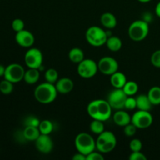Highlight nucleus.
<instances>
[{
	"label": "nucleus",
	"instance_id": "5701e85b",
	"mask_svg": "<svg viewBox=\"0 0 160 160\" xmlns=\"http://www.w3.org/2000/svg\"><path fill=\"white\" fill-rule=\"evenodd\" d=\"M68 57L70 60L73 63H80L82 60L84 59V54L82 49L80 48L75 47L71 48L69 52Z\"/></svg>",
	"mask_w": 160,
	"mask_h": 160
},
{
	"label": "nucleus",
	"instance_id": "c756f323",
	"mask_svg": "<svg viewBox=\"0 0 160 160\" xmlns=\"http://www.w3.org/2000/svg\"><path fill=\"white\" fill-rule=\"evenodd\" d=\"M124 129H123V132H124L125 135L127 137H133L134 135H135V134L137 133V127L134 124H133L132 123H130L129 124L126 125L125 127H123Z\"/></svg>",
	"mask_w": 160,
	"mask_h": 160
},
{
	"label": "nucleus",
	"instance_id": "dca6fc26",
	"mask_svg": "<svg viewBox=\"0 0 160 160\" xmlns=\"http://www.w3.org/2000/svg\"><path fill=\"white\" fill-rule=\"evenodd\" d=\"M112 120L115 124L120 127H125L131 123V117L130 114L123 109H119L112 116Z\"/></svg>",
	"mask_w": 160,
	"mask_h": 160
},
{
	"label": "nucleus",
	"instance_id": "7ed1b4c3",
	"mask_svg": "<svg viewBox=\"0 0 160 160\" xmlns=\"http://www.w3.org/2000/svg\"><path fill=\"white\" fill-rule=\"evenodd\" d=\"M96 148L102 153H109L117 146V138L115 134L109 131H103L98 134L96 139Z\"/></svg>",
	"mask_w": 160,
	"mask_h": 160
},
{
	"label": "nucleus",
	"instance_id": "1a4fd4ad",
	"mask_svg": "<svg viewBox=\"0 0 160 160\" xmlns=\"http://www.w3.org/2000/svg\"><path fill=\"white\" fill-rule=\"evenodd\" d=\"M24 73V68L20 64L11 63L6 67L4 78L15 84L23 80Z\"/></svg>",
	"mask_w": 160,
	"mask_h": 160
},
{
	"label": "nucleus",
	"instance_id": "20e7f679",
	"mask_svg": "<svg viewBox=\"0 0 160 160\" xmlns=\"http://www.w3.org/2000/svg\"><path fill=\"white\" fill-rule=\"evenodd\" d=\"M108 37L107 31L98 26L90 27L85 33L86 40L94 47H100L106 45Z\"/></svg>",
	"mask_w": 160,
	"mask_h": 160
},
{
	"label": "nucleus",
	"instance_id": "4be33fe9",
	"mask_svg": "<svg viewBox=\"0 0 160 160\" xmlns=\"http://www.w3.org/2000/svg\"><path fill=\"white\" fill-rule=\"evenodd\" d=\"M108 49L111 52H118L122 48V41L117 36H109L106 43Z\"/></svg>",
	"mask_w": 160,
	"mask_h": 160
},
{
	"label": "nucleus",
	"instance_id": "2eb2a0df",
	"mask_svg": "<svg viewBox=\"0 0 160 160\" xmlns=\"http://www.w3.org/2000/svg\"><path fill=\"white\" fill-rule=\"evenodd\" d=\"M58 93L60 94H68L73 89L74 84L73 81L69 78H62L58 79L56 83L55 84Z\"/></svg>",
	"mask_w": 160,
	"mask_h": 160
},
{
	"label": "nucleus",
	"instance_id": "ddd939ff",
	"mask_svg": "<svg viewBox=\"0 0 160 160\" xmlns=\"http://www.w3.org/2000/svg\"><path fill=\"white\" fill-rule=\"evenodd\" d=\"M16 42L23 48H31L34 43V36L29 31L23 29L17 32L15 35Z\"/></svg>",
	"mask_w": 160,
	"mask_h": 160
},
{
	"label": "nucleus",
	"instance_id": "e433bc0d",
	"mask_svg": "<svg viewBox=\"0 0 160 160\" xmlns=\"http://www.w3.org/2000/svg\"><path fill=\"white\" fill-rule=\"evenodd\" d=\"M104 156H102V152H98L93 151L90 154L86 156V160H103Z\"/></svg>",
	"mask_w": 160,
	"mask_h": 160
},
{
	"label": "nucleus",
	"instance_id": "6e6552de",
	"mask_svg": "<svg viewBox=\"0 0 160 160\" xmlns=\"http://www.w3.org/2000/svg\"><path fill=\"white\" fill-rule=\"evenodd\" d=\"M131 123L135 125L138 129H146L152 124V115L149 111L138 109L131 117Z\"/></svg>",
	"mask_w": 160,
	"mask_h": 160
},
{
	"label": "nucleus",
	"instance_id": "39448f33",
	"mask_svg": "<svg viewBox=\"0 0 160 160\" xmlns=\"http://www.w3.org/2000/svg\"><path fill=\"white\" fill-rule=\"evenodd\" d=\"M149 26L145 20H135L128 28V36L134 42H142L148 36Z\"/></svg>",
	"mask_w": 160,
	"mask_h": 160
},
{
	"label": "nucleus",
	"instance_id": "2f4dec72",
	"mask_svg": "<svg viewBox=\"0 0 160 160\" xmlns=\"http://www.w3.org/2000/svg\"><path fill=\"white\" fill-rule=\"evenodd\" d=\"M40 120L37 118V117H34V116H30V117H28L24 120V124L25 127L31 126V127H37L38 128L39 124H40Z\"/></svg>",
	"mask_w": 160,
	"mask_h": 160
},
{
	"label": "nucleus",
	"instance_id": "f704fd0d",
	"mask_svg": "<svg viewBox=\"0 0 160 160\" xmlns=\"http://www.w3.org/2000/svg\"><path fill=\"white\" fill-rule=\"evenodd\" d=\"M151 62L155 67L160 68V49L156 50L151 56Z\"/></svg>",
	"mask_w": 160,
	"mask_h": 160
},
{
	"label": "nucleus",
	"instance_id": "6ab92c4d",
	"mask_svg": "<svg viewBox=\"0 0 160 160\" xmlns=\"http://www.w3.org/2000/svg\"><path fill=\"white\" fill-rule=\"evenodd\" d=\"M40 78V70L39 69L28 68L27 71H25L23 80L28 84H34L38 81Z\"/></svg>",
	"mask_w": 160,
	"mask_h": 160
},
{
	"label": "nucleus",
	"instance_id": "393cba45",
	"mask_svg": "<svg viewBox=\"0 0 160 160\" xmlns=\"http://www.w3.org/2000/svg\"><path fill=\"white\" fill-rule=\"evenodd\" d=\"M122 89L128 96H133V95H136L137 92H138V84L135 81H127V83Z\"/></svg>",
	"mask_w": 160,
	"mask_h": 160
},
{
	"label": "nucleus",
	"instance_id": "f8f14e48",
	"mask_svg": "<svg viewBox=\"0 0 160 160\" xmlns=\"http://www.w3.org/2000/svg\"><path fill=\"white\" fill-rule=\"evenodd\" d=\"M36 148L43 154H48L53 149V142L48 134H40L35 141Z\"/></svg>",
	"mask_w": 160,
	"mask_h": 160
},
{
	"label": "nucleus",
	"instance_id": "a211bd4d",
	"mask_svg": "<svg viewBox=\"0 0 160 160\" xmlns=\"http://www.w3.org/2000/svg\"><path fill=\"white\" fill-rule=\"evenodd\" d=\"M100 21L105 28L111 30L116 28L117 24V20L115 16L111 12H105L101 16Z\"/></svg>",
	"mask_w": 160,
	"mask_h": 160
},
{
	"label": "nucleus",
	"instance_id": "c9c22d12",
	"mask_svg": "<svg viewBox=\"0 0 160 160\" xmlns=\"http://www.w3.org/2000/svg\"><path fill=\"white\" fill-rule=\"evenodd\" d=\"M130 160H147V157L142 152H132L129 156Z\"/></svg>",
	"mask_w": 160,
	"mask_h": 160
},
{
	"label": "nucleus",
	"instance_id": "9d476101",
	"mask_svg": "<svg viewBox=\"0 0 160 160\" xmlns=\"http://www.w3.org/2000/svg\"><path fill=\"white\" fill-rule=\"evenodd\" d=\"M98 68L100 73L102 74L111 76L118 71L119 63L114 58L111 56H104L98 61Z\"/></svg>",
	"mask_w": 160,
	"mask_h": 160
},
{
	"label": "nucleus",
	"instance_id": "bb28decb",
	"mask_svg": "<svg viewBox=\"0 0 160 160\" xmlns=\"http://www.w3.org/2000/svg\"><path fill=\"white\" fill-rule=\"evenodd\" d=\"M90 130L93 134H100L105 131V125L103 121L99 120H93L90 124Z\"/></svg>",
	"mask_w": 160,
	"mask_h": 160
},
{
	"label": "nucleus",
	"instance_id": "72a5a7b5",
	"mask_svg": "<svg viewBox=\"0 0 160 160\" xmlns=\"http://www.w3.org/2000/svg\"><path fill=\"white\" fill-rule=\"evenodd\" d=\"M24 22L21 20V19H15L12 20V28L14 31L16 32H19L24 29Z\"/></svg>",
	"mask_w": 160,
	"mask_h": 160
},
{
	"label": "nucleus",
	"instance_id": "aec40b11",
	"mask_svg": "<svg viewBox=\"0 0 160 160\" xmlns=\"http://www.w3.org/2000/svg\"><path fill=\"white\" fill-rule=\"evenodd\" d=\"M41 133L38 128L37 127H25L24 130L23 131V135L26 141L29 142H35L38 138L40 136Z\"/></svg>",
	"mask_w": 160,
	"mask_h": 160
},
{
	"label": "nucleus",
	"instance_id": "ea45409f",
	"mask_svg": "<svg viewBox=\"0 0 160 160\" xmlns=\"http://www.w3.org/2000/svg\"><path fill=\"white\" fill-rule=\"evenodd\" d=\"M5 71H6V67L0 64V77H4Z\"/></svg>",
	"mask_w": 160,
	"mask_h": 160
},
{
	"label": "nucleus",
	"instance_id": "f03ea898",
	"mask_svg": "<svg viewBox=\"0 0 160 160\" xmlns=\"http://www.w3.org/2000/svg\"><path fill=\"white\" fill-rule=\"evenodd\" d=\"M74 145L78 152L82 153L86 156L96 148V142L91 134L81 132L76 136Z\"/></svg>",
	"mask_w": 160,
	"mask_h": 160
},
{
	"label": "nucleus",
	"instance_id": "f3484780",
	"mask_svg": "<svg viewBox=\"0 0 160 160\" xmlns=\"http://www.w3.org/2000/svg\"><path fill=\"white\" fill-rule=\"evenodd\" d=\"M127 77L122 72L117 71L110 76V83L114 88L122 89L127 83Z\"/></svg>",
	"mask_w": 160,
	"mask_h": 160
},
{
	"label": "nucleus",
	"instance_id": "cd10ccee",
	"mask_svg": "<svg viewBox=\"0 0 160 160\" xmlns=\"http://www.w3.org/2000/svg\"><path fill=\"white\" fill-rule=\"evenodd\" d=\"M45 78L47 82L55 84L59 79V74H58L57 70L53 68L47 70L45 73Z\"/></svg>",
	"mask_w": 160,
	"mask_h": 160
},
{
	"label": "nucleus",
	"instance_id": "0eeeda50",
	"mask_svg": "<svg viewBox=\"0 0 160 160\" xmlns=\"http://www.w3.org/2000/svg\"><path fill=\"white\" fill-rule=\"evenodd\" d=\"M24 62L28 68L40 69L43 62V55L37 48H30L24 55Z\"/></svg>",
	"mask_w": 160,
	"mask_h": 160
},
{
	"label": "nucleus",
	"instance_id": "a19ab883",
	"mask_svg": "<svg viewBox=\"0 0 160 160\" xmlns=\"http://www.w3.org/2000/svg\"><path fill=\"white\" fill-rule=\"evenodd\" d=\"M138 1H139L140 2H142V3H146V2H148L152 1V0H138Z\"/></svg>",
	"mask_w": 160,
	"mask_h": 160
},
{
	"label": "nucleus",
	"instance_id": "7c9ffc66",
	"mask_svg": "<svg viewBox=\"0 0 160 160\" xmlns=\"http://www.w3.org/2000/svg\"><path fill=\"white\" fill-rule=\"evenodd\" d=\"M142 146H143V145H142V142L140 139L134 138L130 142V149L131 150V152L142 151Z\"/></svg>",
	"mask_w": 160,
	"mask_h": 160
},
{
	"label": "nucleus",
	"instance_id": "412c9836",
	"mask_svg": "<svg viewBox=\"0 0 160 160\" xmlns=\"http://www.w3.org/2000/svg\"><path fill=\"white\" fill-rule=\"evenodd\" d=\"M136 101H137V108L139 110L149 111L153 106L147 95H138L136 98Z\"/></svg>",
	"mask_w": 160,
	"mask_h": 160
},
{
	"label": "nucleus",
	"instance_id": "473e14b6",
	"mask_svg": "<svg viewBox=\"0 0 160 160\" xmlns=\"http://www.w3.org/2000/svg\"><path fill=\"white\" fill-rule=\"evenodd\" d=\"M137 108V101L136 98H133L132 96H128L124 104V109L128 110H133Z\"/></svg>",
	"mask_w": 160,
	"mask_h": 160
},
{
	"label": "nucleus",
	"instance_id": "b1692460",
	"mask_svg": "<svg viewBox=\"0 0 160 160\" xmlns=\"http://www.w3.org/2000/svg\"><path fill=\"white\" fill-rule=\"evenodd\" d=\"M147 95L153 106L160 105V87L159 86H154L151 88Z\"/></svg>",
	"mask_w": 160,
	"mask_h": 160
},
{
	"label": "nucleus",
	"instance_id": "9b49d317",
	"mask_svg": "<svg viewBox=\"0 0 160 160\" xmlns=\"http://www.w3.org/2000/svg\"><path fill=\"white\" fill-rule=\"evenodd\" d=\"M127 98L128 95L124 93L123 89L115 88L109 94L107 101L112 109L119 110V109H124V104Z\"/></svg>",
	"mask_w": 160,
	"mask_h": 160
},
{
	"label": "nucleus",
	"instance_id": "58836bf2",
	"mask_svg": "<svg viewBox=\"0 0 160 160\" xmlns=\"http://www.w3.org/2000/svg\"><path fill=\"white\" fill-rule=\"evenodd\" d=\"M155 10H156V16L160 18V2H159L157 3V5H156V9H155Z\"/></svg>",
	"mask_w": 160,
	"mask_h": 160
},
{
	"label": "nucleus",
	"instance_id": "4468645a",
	"mask_svg": "<svg viewBox=\"0 0 160 160\" xmlns=\"http://www.w3.org/2000/svg\"><path fill=\"white\" fill-rule=\"evenodd\" d=\"M98 106V117L97 120L105 122L109 120L112 116V107L110 106L107 100L97 99Z\"/></svg>",
	"mask_w": 160,
	"mask_h": 160
},
{
	"label": "nucleus",
	"instance_id": "4c0bfd02",
	"mask_svg": "<svg viewBox=\"0 0 160 160\" xmlns=\"http://www.w3.org/2000/svg\"><path fill=\"white\" fill-rule=\"evenodd\" d=\"M73 160H86V156L82 153L78 152L72 157Z\"/></svg>",
	"mask_w": 160,
	"mask_h": 160
},
{
	"label": "nucleus",
	"instance_id": "423d86ee",
	"mask_svg": "<svg viewBox=\"0 0 160 160\" xmlns=\"http://www.w3.org/2000/svg\"><path fill=\"white\" fill-rule=\"evenodd\" d=\"M78 73L80 77L85 79L93 78L98 71V63L93 59H84L78 66Z\"/></svg>",
	"mask_w": 160,
	"mask_h": 160
},
{
	"label": "nucleus",
	"instance_id": "f257e3e1",
	"mask_svg": "<svg viewBox=\"0 0 160 160\" xmlns=\"http://www.w3.org/2000/svg\"><path fill=\"white\" fill-rule=\"evenodd\" d=\"M57 94L58 92L55 84L45 81L35 88L34 96L39 103L50 104L56 100Z\"/></svg>",
	"mask_w": 160,
	"mask_h": 160
},
{
	"label": "nucleus",
	"instance_id": "c85d7f7f",
	"mask_svg": "<svg viewBox=\"0 0 160 160\" xmlns=\"http://www.w3.org/2000/svg\"><path fill=\"white\" fill-rule=\"evenodd\" d=\"M13 91V83L5 79L0 82V92L4 95L11 94Z\"/></svg>",
	"mask_w": 160,
	"mask_h": 160
},
{
	"label": "nucleus",
	"instance_id": "a878e982",
	"mask_svg": "<svg viewBox=\"0 0 160 160\" xmlns=\"http://www.w3.org/2000/svg\"><path fill=\"white\" fill-rule=\"evenodd\" d=\"M38 129L42 134H48L49 135L52 132L54 126H53V123H52V121L48 120H44L40 122Z\"/></svg>",
	"mask_w": 160,
	"mask_h": 160
}]
</instances>
